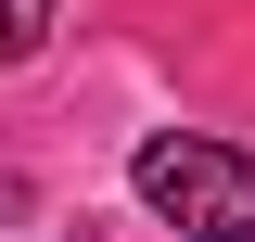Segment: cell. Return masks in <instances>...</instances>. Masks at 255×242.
<instances>
[{"mask_svg":"<svg viewBox=\"0 0 255 242\" xmlns=\"http://www.w3.org/2000/svg\"><path fill=\"white\" fill-rule=\"evenodd\" d=\"M128 191L179 242H255V153L204 140V127H153V140L128 153Z\"/></svg>","mask_w":255,"mask_h":242,"instance_id":"6da1fadb","label":"cell"},{"mask_svg":"<svg viewBox=\"0 0 255 242\" xmlns=\"http://www.w3.org/2000/svg\"><path fill=\"white\" fill-rule=\"evenodd\" d=\"M38 38H51V0H0V64H26Z\"/></svg>","mask_w":255,"mask_h":242,"instance_id":"7a4b0ae2","label":"cell"}]
</instances>
